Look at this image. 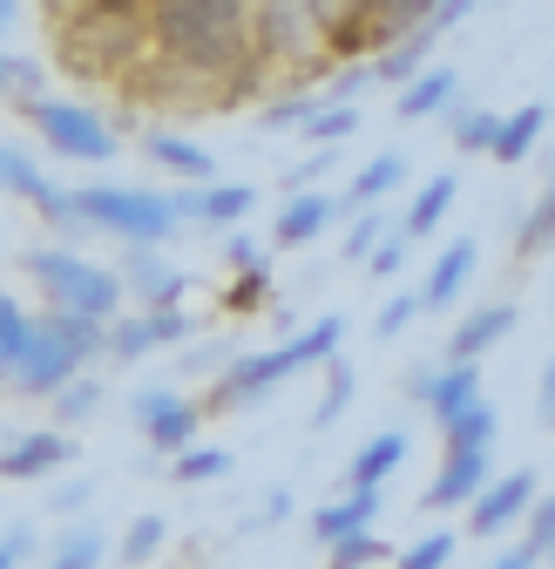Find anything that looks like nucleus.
Here are the masks:
<instances>
[{
	"mask_svg": "<svg viewBox=\"0 0 555 569\" xmlns=\"http://www.w3.org/2000/svg\"><path fill=\"white\" fill-rule=\"evenodd\" d=\"M345 346V312H325V319H312V326H299L285 346H264V352H244V360H231L218 380H211V400L203 407H258L271 387H285L299 367H325L332 352Z\"/></svg>",
	"mask_w": 555,
	"mask_h": 569,
	"instance_id": "f257e3e1",
	"label": "nucleus"
},
{
	"mask_svg": "<svg viewBox=\"0 0 555 569\" xmlns=\"http://www.w3.org/2000/svg\"><path fill=\"white\" fill-rule=\"evenodd\" d=\"M54 41H61V61L75 68V76H95V82H129L135 68L150 61V21L89 8V0L54 14Z\"/></svg>",
	"mask_w": 555,
	"mask_h": 569,
	"instance_id": "f03ea898",
	"label": "nucleus"
},
{
	"mask_svg": "<svg viewBox=\"0 0 555 569\" xmlns=\"http://www.w3.org/2000/svg\"><path fill=\"white\" fill-rule=\"evenodd\" d=\"M21 271L34 278V292H41L48 306L82 312V319H102V326L129 306L122 278H115V271H102L95 258H82L75 244H41V251H28V258H21Z\"/></svg>",
	"mask_w": 555,
	"mask_h": 569,
	"instance_id": "7ed1b4c3",
	"label": "nucleus"
},
{
	"mask_svg": "<svg viewBox=\"0 0 555 569\" xmlns=\"http://www.w3.org/2000/svg\"><path fill=\"white\" fill-rule=\"evenodd\" d=\"M75 203H82V218H89L95 231H109V238H122V244H163V238L183 231L170 190H143V183H82Z\"/></svg>",
	"mask_w": 555,
	"mask_h": 569,
	"instance_id": "20e7f679",
	"label": "nucleus"
},
{
	"mask_svg": "<svg viewBox=\"0 0 555 569\" xmlns=\"http://www.w3.org/2000/svg\"><path fill=\"white\" fill-rule=\"evenodd\" d=\"M14 116L48 142L54 157H68V163H109L115 157V129L89 109V102H68V96H14Z\"/></svg>",
	"mask_w": 555,
	"mask_h": 569,
	"instance_id": "39448f33",
	"label": "nucleus"
},
{
	"mask_svg": "<svg viewBox=\"0 0 555 569\" xmlns=\"http://www.w3.org/2000/svg\"><path fill=\"white\" fill-rule=\"evenodd\" d=\"M353 218V203H345V190H292L285 203H278V218H271V251H305L319 244L332 224Z\"/></svg>",
	"mask_w": 555,
	"mask_h": 569,
	"instance_id": "423d86ee",
	"label": "nucleus"
},
{
	"mask_svg": "<svg viewBox=\"0 0 555 569\" xmlns=\"http://www.w3.org/2000/svg\"><path fill=\"white\" fill-rule=\"evenodd\" d=\"M406 400L413 407H427V420H454L467 400H481V367L474 360H421V367H406Z\"/></svg>",
	"mask_w": 555,
	"mask_h": 569,
	"instance_id": "0eeeda50",
	"label": "nucleus"
},
{
	"mask_svg": "<svg viewBox=\"0 0 555 569\" xmlns=\"http://www.w3.org/2000/svg\"><path fill=\"white\" fill-rule=\"evenodd\" d=\"M129 413H135V435H143L157 455L190 448L196 427H203V407H196L190 393H170V387H143V393L129 400Z\"/></svg>",
	"mask_w": 555,
	"mask_h": 569,
	"instance_id": "6e6552de",
	"label": "nucleus"
},
{
	"mask_svg": "<svg viewBox=\"0 0 555 569\" xmlns=\"http://www.w3.org/2000/svg\"><path fill=\"white\" fill-rule=\"evenodd\" d=\"M488 481H495V448H441V475L421 488V509L427 516H454Z\"/></svg>",
	"mask_w": 555,
	"mask_h": 569,
	"instance_id": "1a4fd4ad",
	"label": "nucleus"
},
{
	"mask_svg": "<svg viewBox=\"0 0 555 569\" xmlns=\"http://www.w3.org/2000/svg\"><path fill=\"white\" fill-rule=\"evenodd\" d=\"M535 495H542V488H535V468H508V475H495V481L467 502V536H488V542L508 536V529L535 509Z\"/></svg>",
	"mask_w": 555,
	"mask_h": 569,
	"instance_id": "9d476101",
	"label": "nucleus"
},
{
	"mask_svg": "<svg viewBox=\"0 0 555 569\" xmlns=\"http://www.w3.org/2000/svg\"><path fill=\"white\" fill-rule=\"evenodd\" d=\"M176 218L183 224H203V231H238L251 210H258V190L251 183H176Z\"/></svg>",
	"mask_w": 555,
	"mask_h": 569,
	"instance_id": "9b49d317",
	"label": "nucleus"
},
{
	"mask_svg": "<svg viewBox=\"0 0 555 569\" xmlns=\"http://www.w3.org/2000/svg\"><path fill=\"white\" fill-rule=\"evenodd\" d=\"M68 461H75V435H61V427H28V435H8V448H0L8 481H48Z\"/></svg>",
	"mask_w": 555,
	"mask_h": 569,
	"instance_id": "f8f14e48",
	"label": "nucleus"
},
{
	"mask_svg": "<svg viewBox=\"0 0 555 569\" xmlns=\"http://www.w3.org/2000/svg\"><path fill=\"white\" fill-rule=\"evenodd\" d=\"M115 278H122V292H129L135 306H176V299H183V271H176L157 244H129L122 264H115Z\"/></svg>",
	"mask_w": 555,
	"mask_h": 569,
	"instance_id": "ddd939ff",
	"label": "nucleus"
},
{
	"mask_svg": "<svg viewBox=\"0 0 555 569\" xmlns=\"http://www.w3.org/2000/svg\"><path fill=\"white\" fill-rule=\"evenodd\" d=\"M515 326H522V312H515L508 299H488V306L461 312V319H454V332H447V360H481V352H495Z\"/></svg>",
	"mask_w": 555,
	"mask_h": 569,
	"instance_id": "4468645a",
	"label": "nucleus"
},
{
	"mask_svg": "<svg viewBox=\"0 0 555 569\" xmlns=\"http://www.w3.org/2000/svg\"><path fill=\"white\" fill-rule=\"evenodd\" d=\"M474 271H481V244H474V238H454V244L427 264V278H421V306H427V312L461 306V292L474 284Z\"/></svg>",
	"mask_w": 555,
	"mask_h": 569,
	"instance_id": "2eb2a0df",
	"label": "nucleus"
},
{
	"mask_svg": "<svg viewBox=\"0 0 555 569\" xmlns=\"http://www.w3.org/2000/svg\"><path fill=\"white\" fill-rule=\"evenodd\" d=\"M143 157H150L170 183H211V177H218V157L196 150V142L176 136V129H150V136H143Z\"/></svg>",
	"mask_w": 555,
	"mask_h": 569,
	"instance_id": "dca6fc26",
	"label": "nucleus"
},
{
	"mask_svg": "<svg viewBox=\"0 0 555 569\" xmlns=\"http://www.w3.org/2000/svg\"><path fill=\"white\" fill-rule=\"evenodd\" d=\"M380 509H386V488H345L339 502H325V509L312 516V542L325 549V542L353 536V529H373V522H380Z\"/></svg>",
	"mask_w": 555,
	"mask_h": 569,
	"instance_id": "f3484780",
	"label": "nucleus"
},
{
	"mask_svg": "<svg viewBox=\"0 0 555 569\" xmlns=\"http://www.w3.org/2000/svg\"><path fill=\"white\" fill-rule=\"evenodd\" d=\"M434 41H441V34H434L427 21H421V28H406L400 41H386V48L366 61V68H373V82H386V89H406V82H413V76H421V68L434 61Z\"/></svg>",
	"mask_w": 555,
	"mask_h": 569,
	"instance_id": "a211bd4d",
	"label": "nucleus"
},
{
	"mask_svg": "<svg viewBox=\"0 0 555 569\" xmlns=\"http://www.w3.org/2000/svg\"><path fill=\"white\" fill-rule=\"evenodd\" d=\"M406 427H380V435H366L360 441V455L345 461V488H386L393 481V468L406 461Z\"/></svg>",
	"mask_w": 555,
	"mask_h": 569,
	"instance_id": "6ab92c4d",
	"label": "nucleus"
},
{
	"mask_svg": "<svg viewBox=\"0 0 555 569\" xmlns=\"http://www.w3.org/2000/svg\"><path fill=\"white\" fill-rule=\"evenodd\" d=\"M454 89H461V76L447 61H427L421 76H413L406 89H400V102H393V116L400 122H427V116H447L454 109Z\"/></svg>",
	"mask_w": 555,
	"mask_h": 569,
	"instance_id": "aec40b11",
	"label": "nucleus"
},
{
	"mask_svg": "<svg viewBox=\"0 0 555 569\" xmlns=\"http://www.w3.org/2000/svg\"><path fill=\"white\" fill-rule=\"evenodd\" d=\"M548 244H555V150H548V177H542V190L528 197V210L515 218V264H535Z\"/></svg>",
	"mask_w": 555,
	"mask_h": 569,
	"instance_id": "412c9836",
	"label": "nucleus"
},
{
	"mask_svg": "<svg viewBox=\"0 0 555 569\" xmlns=\"http://www.w3.org/2000/svg\"><path fill=\"white\" fill-rule=\"evenodd\" d=\"M34 339H41V312H28L21 299L0 292V387L34 360Z\"/></svg>",
	"mask_w": 555,
	"mask_h": 569,
	"instance_id": "4be33fe9",
	"label": "nucleus"
},
{
	"mask_svg": "<svg viewBox=\"0 0 555 569\" xmlns=\"http://www.w3.org/2000/svg\"><path fill=\"white\" fill-rule=\"evenodd\" d=\"M406 177H413L406 150H380V157H366V163H360V177H353V183H345V203H353V210L386 203V197H400V190H406Z\"/></svg>",
	"mask_w": 555,
	"mask_h": 569,
	"instance_id": "5701e85b",
	"label": "nucleus"
},
{
	"mask_svg": "<svg viewBox=\"0 0 555 569\" xmlns=\"http://www.w3.org/2000/svg\"><path fill=\"white\" fill-rule=\"evenodd\" d=\"M454 197H461V177H454V170H434L421 190H413V203H406L400 231H406L413 244H421V238H434V231H441V218L454 210Z\"/></svg>",
	"mask_w": 555,
	"mask_h": 569,
	"instance_id": "b1692460",
	"label": "nucleus"
},
{
	"mask_svg": "<svg viewBox=\"0 0 555 569\" xmlns=\"http://www.w3.org/2000/svg\"><path fill=\"white\" fill-rule=\"evenodd\" d=\"M542 129H548V109L542 102H522V109H508L502 116V129H495V163H528L535 150H542Z\"/></svg>",
	"mask_w": 555,
	"mask_h": 569,
	"instance_id": "393cba45",
	"label": "nucleus"
},
{
	"mask_svg": "<svg viewBox=\"0 0 555 569\" xmlns=\"http://www.w3.org/2000/svg\"><path fill=\"white\" fill-rule=\"evenodd\" d=\"M157 352V332H150V312L143 306H122L109 326H102V360H115V367H135V360H150Z\"/></svg>",
	"mask_w": 555,
	"mask_h": 569,
	"instance_id": "a878e982",
	"label": "nucleus"
},
{
	"mask_svg": "<svg viewBox=\"0 0 555 569\" xmlns=\"http://www.w3.org/2000/svg\"><path fill=\"white\" fill-rule=\"evenodd\" d=\"M434 8H441V0H366V41H373V54L386 41H400L406 28H421Z\"/></svg>",
	"mask_w": 555,
	"mask_h": 569,
	"instance_id": "bb28decb",
	"label": "nucleus"
},
{
	"mask_svg": "<svg viewBox=\"0 0 555 569\" xmlns=\"http://www.w3.org/2000/svg\"><path fill=\"white\" fill-rule=\"evenodd\" d=\"M495 435H502V413H495L488 393L467 400L454 420H441V448H495Z\"/></svg>",
	"mask_w": 555,
	"mask_h": 569,
	"instance_id": "cd10ccee",
	"label": "nucleus"
},
{
	"mask_svg": "<svg viewBox=\"0 0 555 569\" xmlns=\"http://www.w3.org/2000/svg\"><path fill=\"white\" fill-rule=\"evenodd\" d=\"M353 393H360V373H353V367H345L339 352H332V360H325V380H319V400H312V427H319V435H325V427H339V420H345V407H353Z\"/></svg>",
	"mask_w": 555,
	"mask_h": 569,
	"instance_id": "c85d7f7f",
	"label": "nucleus"
},
{
	"mask_svg": "<svg viewBox=\"0 0 555 569\" xmlns=\"http://www.w3.org/2000/svg\"><path fill=\"white\" fill-rule=\"evenodd\" d=\"M495 129H502L495 109H474V102H454L447 109V142H454L461 157H488L495 150Z\"/></svg>",
	"mask_w": 555,
	"mask_h": 569,
	"instance_id": "c756f323",
	"label": "nucleus"
},
{
	"mask_svg": "<svg viewBox=\"0 0 555 569\" xmlns=\"http://www.w3.org/2000/svg\"><path fill=\"white\" fill-rule=\"evenodd\" d=\"M102 556H109V536L95 522H68L48 549V569H102Z\"/></svg>",
	"mask_w": 555,
	"mask_h": 569,
	"instance_id": "7c9ffc66",
	"label": "nucleus"
},
{
	"mask_svg": "<svg viewBox=\"0 0 555 569\" xmlns=\"http://www.w3.org/2000/svg\"><path fill=\"white\" fill-rule=\"evenodd\" d=\"M231 468H238L231 448H203V441H190V448L170 455V481H183V488H203V481H218V475H231Z\"/></svg>",
	"mask_w": 555,
	"mask_h": 569,
	"instance_id": "2f4dec72",
	"label": "nucleus"
},
{
	"mask_svg": "<svg viewBox=\"0 0 555 569\" xmlns=\"http://www.w3.org/2000/svg\"><path fill=\"white\" fill-rule=\"evenodd\" d=\"M380 562H386V536L380 529H353V536L325 542V569H380Z\"/></svg>",
	"mask_w": 555,
	"mask_h": 569,
	"instance_id": "473e14b6",
	"label": "nucleus"
},
{
	"mask_svg": "<svg viewBox=\"0 0 555 569\" xmlns=\"http://www.w3.org/2000/svg\"><path fill=\"white\" fill-rule=\"evenodd\" d=\"M163 542H170V522H163V516H135V522H129V536L115 542V562H122V569H143Z\"/></svg>",
	"mask_w": 555,
	"mask_h": 569,
	"instance_id": "72a5a7b5",
	"label": "nucleus"
},
{
	"mask_svg": "<svg viewBox=\"0 0 555 569\" xmlns=\"http://www.w3.org/2000/svg\"><path fill=\"white\" fill-rule=\"evenodd\" d=\"M353 129H360V102H319V109L305 116L299 136H305V142H332V150H339V142L353 136Z\"/></svg>",
	"mask_w": 555,
	"mask_h": 569,
	"instance_id": "f704fd0d",
	"label": "nucleus"
},
{
	"mask_svg": "<svg viewBox=\"0 0 555 569\" xmlns=\"http://www.w3.org/2000/svg\"><path fill=\"white\" fill-rule=\"evenodd\" d=\"M48 400H54V420H89V413L102 407V380H95V373L82 367L75 380H61V387H54Z\"/></svg>",
	"mask_w": 555,
	"mask_h": 569,
	"instance_id": "c9c22d12",
	"label": "nucleus"
},
{
	"mask_svg": "<svg viewBox=\"0 0 555 569\" xmlns=\"http://www.w3.org/2000/svg\"><path fill=\"white\" fill-rule=\"evenodd\" d=\"M386 238V203H366V210H353V218H345V244H339V258H373V244Z\"/></svg>",
	"mask_w": 555,
	"mask_h": 569,
	"instance_id": "e433bc0d",
	"label": "nucleus"
},
{
	"mask_svg": "<svg viewBox=\"0 0 555 569\" xmlns=\"http://www.w3.org/2000/svg\"><path fill=\"white\" fill-rule=\"evenodd\" d=\"M454 549H461V536H454V529H427L413 549H400V562H393V569H447V562H454Z\"/></svg>",
	"mask_w": 555,
	"mask_h": 569,
	"instance_id": "4c0bfd02",
	"label": "nucleus"
},
{
	"mask_svg": "<svg viewBox=\"0 0 555 569\" xmlns=\"http://www.w3.org/2000/svg\"><path fill=\"white\" fill-rule=\"evenodd\" d=\"M224 312H271V264L264 271H231Z\"/></svg>",
	"mask_w": 555,
	"mask_h": 569,
	"instance_id": "58836bf2",
	"label": "nucleus"
},
{
	"mask_svg": "<svg viewBox=\"0 0 555 569\" xmlns=\"http://www.w3.org/2000/svg\"><path fill=\"white\" fill-rule=\"evenodd\" d=\"M421 312H427V306H421V292H393V299H386V312H373V339H400Z\"/></svg>",
	"mask_w": 555,
	"mask_h": 569,
	"instance_id": "ea45409f",
	"label": "nucleus"
},
{
	"mask_svg": "<svg viewBox=\"0 0 555 569\" xmlns=\"http://www.w3.org/2000/svg\"><path fill=\"white\" fill-rule=\"evenodd\" d=\"M319 109V96H278L258 109V129H305V116Z\"/></svg>",
	"mask_w": 555,
	"mask_h": 569,
	"instance_id": "a19ab883",
	"label": "nucleus"
},
{
	"mask_svg": "<svg viewBox=\"0 0 555 569\" xmlns=\"http://www.w3.org/2000/svg\"><path fill=\"white\" fill-rule=\"evenodd\" d=\"M0 96H41V68L28 54H8L0 48Z\"/></svg>",
	"mask_w": 555,
	"mask_h": 569,
	"instance_id": "79ce46f5",
	"label": "nucleus"
},
{
	"mask_svg": "<svg viewBox=\"0 0 555 569\" xmlns=\"http://www.w3.org/2000/svg\"><path fill=\"white\" fill-rule=\"evenodd\" d=\"M522 522H528V549H535V556H548V549H555V488H548V495H535V509H528Z\"/></svg>",
	"mask_w": 555,
	"mask_h": 569,
	"instance_id": "37998d69",
	"label": "nucleus"
},
{
	"mask_svg": "<svg viewBox=\"0 0 555 569\" xmlns=\"http://www.w3.org/2000/svg\"><path fill=\"white\" fill-rule=\"evenodd\" d=\"M406 244H413L406 231H393V238H380V244H373V258H366V271H373L380 284H386V278H400V271H406Z\"/></svg>",
	"mask_w": 555,
	"mask_h": 569,
	"instance_id": "c03bdc74",
	"label": "nucleus"
},
{
	"mask_svg": "<svg viewBox=\"0 0 555 569\" xmlns=\"http://www.w3.org/2000/svg\"><path fill=\"white\" fill-rule=\"evenodd\" d=\"M332 163H339V150H332V142H312V157H305L299 170H285V190H312V183H319Z\"/></svg>",
	"mask_w": 555,
	"mask_h": 569,
	"instance_id": "a18cd8bd",
	"label": "nucleus"
},
{
	"mask_svg": "<svg viewBox=\"0 0 555 569\" xmlns=\"http://www.w3.org/2000/svg\"><path fill=\"white\" fill-rule=\"evenodd\" d=\"M271 258H264V244L258 238H244V231H231L224 238V271H264Z\"/></svg>",
	"mask_w": 555,
	"mask_h": 569,
	"instance_id": "49530a36",
	"label": "nucleus"
},
{
	"mask_svg": "<svg viewBox=\"0 0 555 569\" xmlns=\"http://www.w3.org/2000/svg\"><path fill=\"white\" fill-rule=\"evenodd\" d=\"M89 502H95L89 481H54V488H48V509H54V516H82Z\"/></svg>",
	"mask_w": 555,
	"mask_h": 569,
	"instance_id": "de8ad7c7",
	"label": "nucleus"
},
{
	"mask_svg": "<svg viewBox=\"0 0 555 569\" xmlns=\"http://www.w3.org/2000/svg\"><path fill=\"white\" fill-rule=\"evenodd\" d=\"M34 549H41V536H34L28 522H21V529H8V536H0V569H21Z\"/></svg>",
	"mask_w": 555,
	"mask_h": 569,
	"instance_id": "09e8293b",
	"label": "nucleus"
},
{
	"mask_svg": "<svg viewBox=\"0 0 555 569\" xmlns=\"http://www.w3.org/2000/svg\"><path fill=\"white\" fill-rule=\"evenodd\" d=\"M231 346H183V373H224Z\"/></svg>",
	"mask_w": 555,
	"mask_h": 569,
	"instance_id": "8fccbe9b",
	"label": "nucleus"
},
{
	"mask_svg": "<svg viewBox=\"0 0 555 569\" xmlns=\"http://www.w3.org/2000/svg\"><path fill=\"white\" fill-rule=\"evenodd\" d=\"M474 8H481V0H441V8H434V14H427V28H434V34H441V41H447V34H454V28H461V21H467V14H474Z\"/></svg>",
	"mask_w": 555,
	"mask_h": 569,
	"instance_id": "3c124183",
	"label": "nucleus"
},
{
	"mask_svg": "<svg viewBox=\"0 0 555 569\" xmlns=\"http://www.w3.org/2000/svg\"><path fill=\"white\" fill-rule=\"evenodd\" d=\"M285 516H292V495H285V488H271L264 502L251 509V522H244V529H271V522H285Z\"/></svg>",
	"mask_w": 555,
	"mask_h": 569,
	"instance_id": "603ef678",
	"label": "nucleus"
},
{
	"mask_svg": "<svg viewBox=\"0 0 555 569\" xmlns=\"http://www.w3.org/2000/svg\"><path fill=\"white\" fill-rule=\"evenodd\" d=\"M488 569H542V556L528 549V542H508V549H495V562Z\"/></svg>",
	"mask_w": 555,
	"mask_h": 569,
	"instance_id": "864d4df0",
	"label": "nucleus"
},
{
	"mask_svg": "<svg viewBox=\"0 0 555 569\" xmlns=\"http://www.w3.org/2000/svg\"><path fill=\"white\" fill-rule=\"evenodd\" d=\"M535 407H542V427H555V352L542 367V387H535Z\"/></svg>",
	"mask_w": 555,
	"mask_h": 569,
	"instance_id": "5fc2aeb1",
	"label": "nucleus"
},
{
	"mask_svg": "<svg viewBox=\"0 0 555 569\" xmlns=\"http://www.w3.org/2000/svg\"><path fill=\"white\" fill-rule=\"evenodd\" d=\"M89 8H109V14H135V21H150L157 0H89Z\"/></svg>",
	"mask_w": 555,
	"mask_h": 569,
	"instance_id": "6e6d98bb",
	"label": "nucleus"
},
{
	"mask_svg": "<svg viewBox=\"0 0 555 569\" xmlns=\"http://www.w3.org/2000/svg\"><path fill=\"white\" fill-rule=\"evenodd\" d=\"M14 28V0H0V34H8Z\"/></svg>",
	"mask_w": 555,
	"mask_h": 569,
	"instance_id": "4d7b16f0",
	"label": "nucleus"
},
{
	"mask_svg": "<svg viewBox=\"0 0 555 569\" xmlns=\"http://www.w3.org/2000/svg\"><path fill=\"white\" fill-rule=\"evenodd\" d=\"M61 8H75V0H48V14H61Z\"/></svg>",
	"mask_w": 555,
	"mask_h": 569,
	"instance_id": "13d9d810",
	"label": "nucleus"
},
{
	"mask_svg": "<svg viewBox=\"0 0 555 569\" xmlns=\"http://www.w3.org/2000/svg\"><path fill=\"white\" fill-rule=\"evenodd\" d=\"M548 569H555V549H548Z\"/></svg>",
	"mask_w": 555,
	"mask_h": 569,
	"instance_id": "bf43d9fd",
	"label": "nucleus"
}]
</instances>
